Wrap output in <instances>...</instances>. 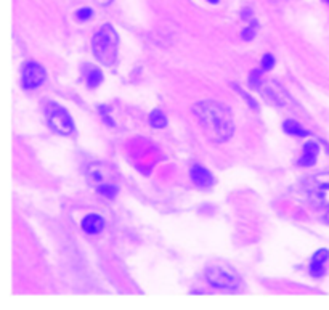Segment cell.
Returning <instances> with one entry per match:
<instances>
[{"label": "cell", "mask_w": 329, "mask_h": 310, "mask_svg": "<svg viewBox=\"0 0 329 310\" xmlns=\"http://www.w3.org/2000/svg\"><path fill=\"white\" fill-rule=\"evenodd\" d=\"M191 114L207 138L222 143L234 134V123L230 109L215 100H202L191 106Z\"/></svg>", "instance_id": "6da1fadb"}, {"label": "cell", "mask_w": 329, "mask_h": 310, "mask_svg": "<svg viewBox=\"0 0 329 310\" xmlns=\"http://www.w3.org/2000/svg\"><path fill=\"white\" fill-rule=\"evenodd\" d=\"M92 52L101 64L113 68L117 62L119 36L111 24H103L92 39Z\"/></svg>", "instance_id": "7a4b0ae2"}, {"label": "cell", "mask_w": 329, "mask_h": 310, "mask_svg": "<svg viewBox=\"0 0 329 310\" xmlns=\"http://www.w3.org/2000/svg\"><path fill=\"white\" fill-rule=\"evenodd\" d=\"M307 195L311 206L320 211H329V172H320L307 182Z\"/></svg>", "instance_id": "3957f363"}, {"label": "cell", "mask_w": 329, "mask_h": 310, "mask_svg": "<svg viewBox=\"0 0 329 310\" xmlns=\"http://www.w3.org/2000/svg\"><path fill=\"white\" fill-rule=\"evenodd\" d=\"M45 118L48 127L58 135H71L74 132V123L69 113L61 104L48 102L45 104Z\"/></svg>", "instance_id": "277c9868"}, {"label": "cell", "mask_w": 329, "mask_h": 310, "mask_svg": "<svg viewBox=\"0 0 329 310\" xmlns=\"http://www.w3.org/2000/svg\"><path fill=\"white\" fill-rule=\"evenodd\" d=\"M47 77L45 68L36 60H27L24 62L23 68H21V85L26 90H34L39 85L43 84Z\"/></svg>", "instance_id": "5b68a950"}, {"label": "cell", "mask_w": 329, "mask_h": 310, "mask_svg": "<svg viewBox=\"0 0 329 310\" xmlns=\"http://www.w3.org/2000/svg\"><path fill=\"white\" fill-rule=\"evenodd\" d=\"M206 278L213 288H218V289L236 291L239 288V280L236 278V276L228 273L227 270H223L220 267L206 269Z\"/></svg>", "instance_id": "8992f818"}, {"label": "cell", "mask_w": 329, "mask_h": 310, "mask_svg": "<svg viewBox=\"0 0 329 310\" xmlns=\"http://www.w3.org/2000/svg\"><path fill=\"white\" fill-rule=\"evenodd\" d=\"M85 177L90 185H93L95 188H100L101 185L113 184L114 170L109 167L108 164L90 163V164H87V167H85Z\"/></svg>", "instance_id": "52a82bcc"}, {"label": "cell", "mask_w": 329, "mask_h": 310, "mask_svg": "<svg viewBox=\"0 0 329 310\" xmlns=\"http://www.w3.org/2000/svg\"><path fill=\"white\" fill-rule=\"evenodd\" d=\"M190 179L194 185L201 188H211L213 185V175L199 164H194L190 167Z\"/></svg>", "instance_id": "ba28073f"}, {"label": "cell", "mask_w": 329, "mask_h": 310, "mask_svg": "<svg viewBox=\"0 0 329 310\" xmlns=\"http://www.w3.org/2000/svg\"><path fill=\"white\" fill-rule=\"evenodd\" d=\"M82 230L85 231V233L89 235H98L101 233V230L105 228V220H103L101 215L98 214H89L85 215L84 219H82Z\"/></svg>", "instance_id": "9c48e42d"}, {"label": "cell", "mask_w": 329, "mask_h": 310, "mask_svg": "<svg viewBox=\"0 0 329 310\" xmlns=\"http://www.w3.org/2000/svg\"><path fill=\"white\" fill-rule=\"evenodd\" d=\"M329 259V251L328 249H320L313 254L310 261V273L315 276V278H320V276L325 273V264Z\"/></svg>", "instance_id": "30bf717a"}, {"label": "cell", "mask_w": 329, "mask_h": 310, "mask_svg": "<svg viewBox=\"0 0 329 310\" xmlns=\"http://www.w3.org/2000/svg\"><path fill=\"white\" fill-rule=\"evenodd\" d=\"M318 153H320V146H318L315 142H307L304 145L302 154H300L299 165L300 167H309V165H313L316 163Z\"/></svg>", "instance_id": "8fae6325"}, {"label": "cell", "mask_w": 329, "mask_h": 310, "mask_svg": "<svg viewBox=\"0 0 329 310\" xmlns=\"http://www.w3.org/2000/svg\"><path fill=\"white\" fill-rule=\"evenodd\" d=\"M82 76H84L87 85L90 88H95L103 82V73L97 68V66L89 64V63H85L82 66Z\"/></svg>", "instance_id": "7c38bea8"}, {"label": "cell", "mask_w": 329, "mask_h": 310, "mask_svg": "<svg viewBox=\"0 0 329 310\" xmlns=\"http://www.w3.org/2000/svg\"><path fill=\"white\" fill-rule=\"evenodd\" d=\"M148 121H150V125L155 127V129H164V127L167 125V118L161 109H155V111H151Z\"/></svg>", "instance_id": "4fadbf2b"}, {"label": "cell", "mask_w": 329, "mask_h": 310, "mask_svg": "<svg viewBox=\"0 0 329 310\" xmlns=\"http://www.w3.org/2000/svg\"><path fill=\"white\" fill-rule=\"evenodd\" d=\"M283 129L286 130L288 134L295 135V137H307L309 135V132H307L302 125H300L299 123H295V121H290V119H288L286 123H284Z\"/></svg>", "instance_id": "5bb4252c"}, {"label": "cell", "mask_w": 329, "mask_h": 310, "mask_svg": "<svg viewBox=\"0 0 329 310\" xmlns=\"http://www.w3.org/2000/svg\"><path fill=\"white\" fill-rule=\"evenodd\" d=\"M98 193L103 196H108V198H114L117 195V186L114 184H106V185H101L100 188H97Z\"/></svg>", "instance_id": "9a60e30c"}, {"label": "cell", "mask_w": 329, "mask_h": 310, "mask_svg": "<svg viewBox=\"0 0 329 310\" xmlns=\"http://www.w3.org/2000/svg\"><path fill=\"white\" fill-rule=\"evenodd\" d=\"M255 29H257V23L252 21L248 27H244V31L241 32V36H243V39H246V41H251V39L255 36Z\"/></svg>", "instance_id": "2e32d148"}, {"label": "cell", "mask_w": 329, "mask_h": 310, "mask_svg": "<svg viewBox=\"0 0 329 310\" xmlns=\"http://www.w3.org/2000/svg\"><path fill=\"white\" fill-rule=\"evenodd\" d=\"M273 66H275V58H273V55H270V53L263 55V58H262V69L270 71V69H273Z\"/></svg>", "instance_id": "e0dca14e"}, {"label": "cell", "mask_w": 329, "mask_h": 310, "mask_svg": "<svg viewBox=\"0 0 329 310\" xmlns=\"http://www.w3.org/2000/svg\"><path fill=\"white\" fill-rule=\"evenodd\" d=\"M92 15H93V12L90 8H80L79 12L76 13V18H77L79 21H87V20L92 18Z\"/></svg>", "instance_id": "ac0fdd59"}, {"label": "cell", "mask_w": 329, "mask_h": 310, "mask_svg": "<svg viewBox=\"0 0 329 310\" xmlns=\"http://www.w3.org/2000/svg\"><path fill=\"white\" fill-rule=\"evenodd\" d=\"M114 0H95V3L98 7H108V5H111Z\"/></svg>", "instance_id": "d6986e66"}, {"label": "cell", "mask_w": 329, "mask_h": 310, "mask_svg": "<svg viewBox=\"0 0 329 310\" xmlns=\"http://www.w3.org/2000/svg\"><path fill=\"white\" fill-rule=\"evenodd\" d=\"M207 2H211V3H218L220 0H207Z\"/></svg>", "instance_id": "ffe728a7"}, {"label": "cell", "mask_w": 329, "mask_h": 310, "mask_svg": "<svg viewBox=\"0 0 329 310\" xmlns=\"http://www.w3.org/2000/svg\"><path fill=\"white\" fill-rule=\"evenodd\" d=\"M325 2H326V3H328V5H329V0H325Z\"/></svg>", "instance_id": "44dd1931"}]
</instances>
